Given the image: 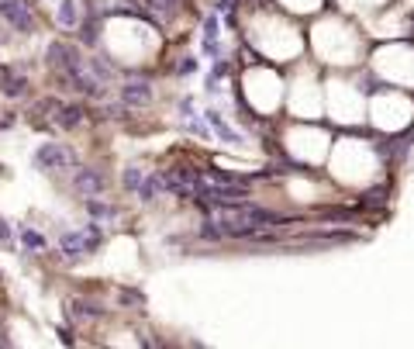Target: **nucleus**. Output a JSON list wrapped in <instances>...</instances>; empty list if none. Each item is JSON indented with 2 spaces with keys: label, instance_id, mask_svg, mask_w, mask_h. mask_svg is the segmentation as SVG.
<instances>
[{
  "label": "nucleus",
  "instance_id": "obj_11",
  "mask_svg": "<svg viewBox=\"0 0 414 349\" xmlns=\"http://www.w3.org/2000/svg\"><path fill=\"white\" fill-rule=\"evenodd\" d=\"M159 190H163V176H145V183L138 187V197L142 201H156Z\"/></svg>",
  "mask_w": 414,
  "mask_h": 349
},
{
  "label": "nucleus",
  "instance_id": "obj_15",
  "mask_svg": "<svg viewBox=\"0 0 414 349\" xmlns=\"http://www.w3.org/2000/svg\"><path fill=\"white\" fill-rule=\"evenodd\" d=\"M86 211H90L93 218H107V221L118 215V211H114L111 204H100V201H93V197H86Z\"/></svg>",
  "mask_w": 414,
  "mask_h": 349
},
{
  "label": "nucleus",
  "instance_id": "obj_14",
  "mask_svg": "<svg viewBox=\"0 0 414 349\" xmlns=\"http://www.w3.org/2000/svg\"><path fill=\"white\" fill-rule=\"evenodd\" d=\"M124 190H138L142 183H145V173L138 170V166H124V176H121Z\"/></svg>",
  "mask_w": 414,
  "mask_h": 349
},
{
  "label": "nucleus",
  "instance_id": "obj_18",
  "mask_svg": "<svg viewBox=\"0 0 414 349\" xmlns=\"http://www.w3.org/2000/svg\"><path fill=\"white\" fill-rule=\"evenodd\" d=\"M0 242H11V225L0 218Z\"/></svg>",
  "mask_w": 414,
  "mask_h": 349
},
{
  "label": "nucleus",
  "instance_id": "obj_16",
  "mask_svg": "<svg viewBox=\"0 0 414 349\" xmlns=\"http://www.w3.org/2000/svg\"><path fill=\"white\" fill-rule=\"evenodd\" d=\"M80 121H83L80 107H62V114H59V125H62V129H76Z\"/></svg>",
  "mask_w": 414,
  "mask_h": 349
},
{
  "label": "nucleus",
  "instance_id": "obj_9",
  "mask_svg": "<svg viewBox=\"0 0 414 349\" xmlns=\"http://www.w3.org/2000/svg\"><path fill=\"white\" fill-rule=\"evenodd\" d=\"M207 121H211V129L218 131V135H221L225 142H232V145H235V142H242V138H239V131L232 129V125H228V121H225V118H221L218 111H207Z\"/></svg>",
  "mask_w": 414,
  "mask_h": 349
},
{
  "label": "nucleus",
  "instance_id": "obj_1",
  "mask_svg": "<svg viewBox=\"0 0 414 349\" xmlns=\"http://www.w3.org/2000/svg\"><path fill=\"white\" fill-rule=\"evenodd\" d=\"M197 197L207 201V204H246L248 201V190L246 187H239V183H232V180H211V183H201V190H197Z\"/></svg>",
  "mask_w": 414,
  "mask_h": 349
},
{
  "label": "nucleus",
  "instance_id": "obj_2",
  "mask_svg": "<svg viewBox=\"0 0 414 349\" xmlns=\"http://www.w3.org/2000/svg\"><path fill=\"white\" fill-rule=\"evenodd\" d=\"M35 163H39L41 170H73L76 156L66 145H59V142H45L39 152H35Z\"/></svg>",
  "mask_w": 414,
  "mask_h": 349
},
{
  "label": "nucleus",
  "instance_id": "obj_6",
  "mask_svg": "<svg viewBox=\"0 0 414 349\" xmlns=\"http://www.w3.org/2000/svg\"><path fill=\"white\" fill-rule=\"evenodd\" d=\"M104 176L97 173V170H76V176H73V190L80 194V197H100L104 194Z\"/></svg>",
  "mask_w": 414,
  "mask_h": 349
},
{
  "label": "nucleus",
  "instance_id": "obj_3",
  "mask_svg": "<svg viewBox=\"0 0 414 349\" xmlns=\"http://www.w3.org/2000/svg\"><path fill=\"white\" fill-rule=\"evenodd\" d=\"M48 62H52L55 70H62L66 77H73V73H80V70H83L80 48H73V45H66V42H52V45H48Z\"/></svg>",
  "mask_w": 414,
  "mask_h": 349
},
{
  "label": "nucleus",
  "instance_id": "obj_8",
  "mask_svg": "<svg viewBox=\"0 0 414 349\" xmlns=\"http://www.w3.org/2000/svg\"><path fill=\"white\" fill-rule=\"evenodd\" d=\"M69 84H73V90H80V93H86V97H100V93H104V90H100V84H97L86 70L73 73V77H69Z\"/></svg>",
  "mask_w": 414,
  "mask_h": 349
},
{
  "label": "nucleus",
  "instance_id": "obj_7",
  "mask_svg": "<svg viewBox=\"0 0 414 349\" xmlns=\"http://www.w3.org/2000/svg\"><path fill=\"white\" fill-rule=\"evenodd\" d=\"M121 97L128 107H145V104L152 100V87H149L145 80H131V84L121 87Z\"/></svg>",
  "mask_w": 414,
  "mask_h": 349
},
{
  "label": "nucleus",
  "instance_id": "obj_5",
  "mask_svg": "<svg viewBox=\"0 0 414 349\" xmlns=\"http://www.w3.org/2000/svg\"><path fill=\"white\" fill-rule=\"evenodd\" d=\"M97 242H100V235H97V228L93 225H86V235H62V249H66V256L69 260H80L86 253H93L97 249Z\"/></svg>",
  "mask_w": 414,
  "mask_h": 349
},
{
  "label": "nucleus",
  "instance_id": "obj_17",
  "mask_svg": "<svg viewBox=\"0 0 414 349\" xmlns=\"http://www.w3.org/2000/svg\"><path fill=\"white\" fill-rule=\"evenodd\" d=\"M214 42H218V18H211L204 28V48L207 52H214Z\"/></svg>",
  "mask_w": 414,
  "mask_h": 349
},
{
  "label": "nucleus",
  "instance_id": "obj_4",
  "mask_svg": "<svg viewBox=\"0 0 414 349\" xmlns=\"http://www.w3.org/2000/svg\"><path fill=\"white\" fill-rule=\"evenodd\" d=\"M0 18H4L14 32H32V28H35V18H32L28 4H21V0H0Z\"/></svg>",
  "mask_w": 414,
  "mask_h": 349
},
{
  "label": "nucleus",
  "instance_id": "obj_10",
  "mask_svg": "<svg viewBox=\"0 0 414 349\" xmlns=\"http://www.w3.org/2000/svg\"><path fill=\"white\" fill-rule=\"evenodd\" d=\"M28 87V80L25 77H14V73H7V70H0V90L7 93V97H21Z\"/></svg>",
  "mask_w": 414,
  "mask_h": 349
},
{
  "label": "nucleus",
  "instance_id": "obj_12",
  "mask_svg": "<svg viewBox=\"0 0 414 349\" xmlns=\"http://www.w3.org/2000/svg\"><path fill=\"white\" fill-rule=\"evenodd\" d=\"M59 25L62 28H73L76 25V0H62L59 4Z\"/></svg>",
  "mask_w": 414,
  "mask_h": 349
},
{
  "label": "nucleus",
  "instance_id": "obj_13",
  "mask_svg": "<svg viewBox=\"0 0 414 349\" xmlns=\"http://www.w3.org/2000/svg\"><path fill=\"white\" fill-rule=\"evenodd\" d=\"M21 242H25V249H35V253H41L48 242H45V235L41 232H35V228H25L21 232Z\"/></svg>",
  "mask_w": 414,
  "mask_h": 349
}]
</instances>
